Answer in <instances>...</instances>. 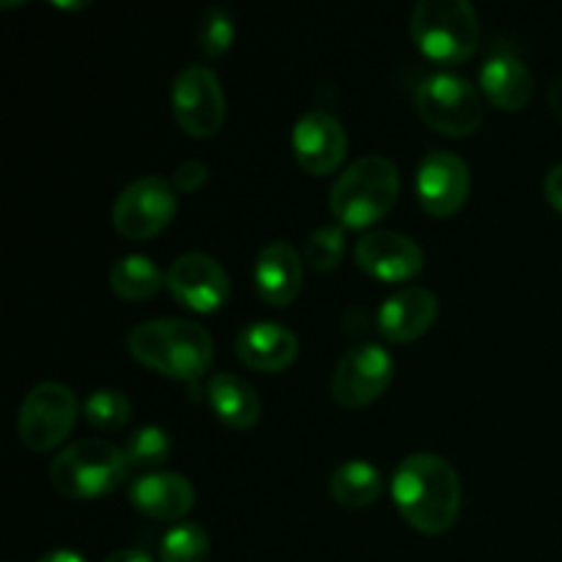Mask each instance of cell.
<instances>
[{
  "instance_id": "cell-1",
  "label": "cell",
  "mask_w": 562,
  "mask_h": 562,
  "mask_svg": "<svg viewBox=\"0 0 562 562\" xmlns=\"http://www.w3.org/2000/svg\"><path fill=\"white\" fill-rule=\"evenodd\" d=\"M395 508L423 536H445L461 514L459 472L437 453H412L395 470Z\"/></svg>"
},
{
  "instance_id": "cell-2",
  "label": "cell",
  "mask_w": 562,
  "mask_h": 562,
  "mask_svg": "<svg viewBox=\"0 0 562 562\" xmlns=\"http://www.w3.org/2000/svg\"><path fill=\"white\" fill-rule=\"evenodd\" d=\"M132 360L176 382H198L212 368V335L187 318H154L126 335Z\"/></svg>"
},
{
  "instance_id": "cell-3",
  "label": "cell",
  "mask_w": 562,
  "mask_h": 562,
  "mask_svg": "<svg viewBox=\"0 0 562 562\" xmlns=\"http://www.w3.org/2000/svg\"><path fill=\"white\" fill-rule=\"evenodd\" d=\"M401 192V173L393 159L368 154L351 162L335 179L329 192V212L338 225L351 231L371 228L395 206Z\"/></svg>"
},
{
  "instance_id": "cell-4",
  "label": "cell",
  "mask_w": 562,
  "mask_h": 562,
  "mask_svg": "<svg viewBox=\"0 0 562 562\" xmlns=\"http://www.w3.org/2000/svg\"><path fill=\"white\" fill-rule=\"evenodd\" d=\"M409 31L415 47L442 66L464 64L481 47V20L470 0H420Z\"/></svg>"
},
{
  "instance_id": "cell-5",
  "label": "cell",
  "mask_w": 562,
  "mask_h": 562,
  "mask_svg": "<svg viewBox=\"0 0 562 562\" xmlns=\"http://www.w3.org/2000/svg\"><path fill=\"white\" fill-rule=\"evenodd\" d=\"M124 450L104 439H80L60 450L49 464L55 492L69 499H93L115 492L126 481Z\"/></svg>"
},
{
  "instance_id": "cell-6",
  "label": "cell",
  "mask_w": 562,
  "mask_h": 562,
  "mask_svg": "<svg viewBox=\"0 0 562 562\" xmlns=\"http://www.w3.org/2000/svg\"><path fill=\"white\" fill-rule=\"evenodd\" d=\"M415 110L445 137H467L483 124V97L467 77L437 71L415 91Z\"/></svg>"
},
{
  "instance_id": "cell-7",
  "label": "cell",
  "mask_w": 562,
  "mask_h": 562,
  "mask_svg": "<svg viewBox=\"0 0 562 562\" xmlns=\"http://www.w3.org/2000/svg\"><path fill=\"white\" fill-rule=\"evenodd\" d=\"M170 110L190 137L206 140L217 135L225 124V93L217 71L198 64L184 66L170 88Z\"/></svg>"
},
{
  "instance_id": "cell-8",
  "label": "cell",
  "mask_w": 562,
  "mask_h": 562,
  "mask_svg": "<svg viewBox=\"0 0 562 562\" xmlns=\"http://www.w3.org/2000/svg\"><path fill=\"white\" fill-rule=\"evenodd\" d=\"M179 212L173 181L162 176H143L121 190L113 203V225L124 239L143 241L162 234Z\"/></svg>"
},
{
  "instance_id": "cell-9",
  "label": "cell",
  "mask_w": 562,
  "mask_h": 562,
  "mask_svg": "<svg viewBox=\"0 0 562 562\" xmlns=\"http://www.w3.org/2000/svg\"><path fill=\"white\" fill-rule=\"evenodd\" d=\"M77 423V398L66 384L42 382L25 395L16 417L20 442L33 453L58 448Z\"/></svg>"
},
{
  "instance_id": "cell-10",
  "label": "cell",
  "mask_w": 562,
  "mask_h": 562,
  "mask_svg": "<svg viewBox=\"0 0 562 562\" xmlns=\"http://www.w3.org/2000/svg\"><path fill=\"white\" fill-rule=\"evenodd\" d=\"M395 376L390 351L379 344H357L346 349L333 373V398L346 409L373 404Z\"/></svg>"
},
{
  "instance_id": "cell-11",
  "label": "cell",
  "mask_w": 562,
  "mask_h": 562,
  "mask_svg": "<svg viewBox=\"0 0 562 562\" xmlns=\"http://www.w3.org/2000/svg\"><path fill=\"white\" fill-rule=\"evenodd\" d=\"M165 289L187 311L214 313L228 302L231 278L217 258L206 252H184L165 272Z\"/></svg>"
},
{
  "instance_id": "cell-12",
  "label": "cell",
  "mask_w": 562,
  "mask_h": 562,
  "mask_svg": "<svg viewBox=\"0 0 562 562\" xmlns=\"http://www.w3.org/2000/svg\"><path fill=\"white\" fill-rule=\"evenodd\" d=\"M291 148L302 170L311 176H327L340 168L349 151L344 124L327 110H307L291 132Z\"/></svg>"
},
{
  "instance_id": "cell-13",
  "label": "cell",
  "mask_w": 562,
  "mask_h": 562,
  "mask_svg": "<svg viewBox=\"0 0 562 562\" xmlns=\"http://www.w3.org/2000/svg\"><path fill=\"white\" fill-rule=\"evenodd\" d=\"M470 165L453 151H431L415 176L420 206L431 217H453L470 198Z\"/></svg>"
},
{
  "instance_id": "cell-14",
  "label": "cell",
  "mask_w": 562,
  "mask_h": 562,
  "mask_svg": "<svg viewBox=\"0 0 562 562\" xmlns=\"http://www.w3.org/2000/svg\"><path fill=\"white\" fill-rule=\"evenodd\" d=\"M355 261L371 278L384 283H404L423 272L420 245L395 231H371L355 245Z\"/></svg>"
},
{
  "instance_id": "cell-15",
  "label": "cell",
  "mask_w": 562,
  "mask_h": 562,
  "mask_svg": "<svg viewBox=\"0 0 562 562\" xmlns=\"http://www.w3.org/2000/svg\"><path fill=\"white\" fill-rule=\"evenodd\" d=\"M439 316V300L428 289L409 285L395 291L382 302L376 313V327L390 344H412L434 327Z\"/></svg>"
},
{
  "instance_id": "cell-16",
  "label": "cell",
  "mask_w": 562,
  "mask_h": 562,
  "mask_svg": "<svg viewBox=\"0 0 562 562\" xmlns=\"http://www.w3.org/2000/svg\"><path fill=\"white\" fill-rule=\"evenodd\" d=\"M236 357L245 362L247 368L258 373H280L285 368L294 366L296 355H300V340L289 327L274 322H256L247 324L239 335H236Z\"/></svg>"
},
{
  "instance_id": "cell-17",
  "label": "cell",
  "mask_w": 562,
  "mask_h": 562,
  "mask_svg": "<svg viewBox=\"0 0 562 562\" xmlns=\"http://www.w3.org/2000/svg\"><path fill=\"white\" fill-rule=\"evenodd\" d=\"M132 508L157 521H176L195 505V488L179 472H148L130 486Z\"/></svg>"
},
{
  "instance_id": "cell-18",
  "label": "cell",
  "mask_w": 562,
  "mask_h": 562,
  "mask_svg": "<svg viewBox=\"0 0 562 562\" xmlns=\"http://www.w3.org/2000/svg\"><path fill=\"white\" fill-rule=\"evenodd\" d=\"M305 261L289 241H269L256 261V289L267 305L285 307L300 296Z\"/></svg>"
},
{
  "instance_id": "cell-19",
  "label": "cell",
  "mask_w": 562,
  "mask_h": 562,
  "mask_svg": "<svg viewBox=\"0 0 562 562\" xmlns=\"http://www.w3.org/2000/svg\"><path fill=\"white\" fill-rule=\"evenodd\" d=\"M483 97L505 113H519L532 99V71L527 69L525 60L510 53H497L483 64L481 69Z\"/></svg>"
},
{
  "instance_id": "cell-20",
  "label": "cell",
  "mask_w": 562,
  "mask_h": 562,
  "mask_svg": "<svg viewBox=\"0 0 562 562\" xmlns=\"http://www.w3.org/2000/svg\"><path fill=\"white\" fill-rule=\"evenodd\" d=\"M206 398L220 423L231 428H252L261 417V398L256 387L234 373H214L206 384Z\"/></svg>"
},
{
  "instance_id": "cell-21",
  "label": "cell",
  "mask_w": 562,
  "mask_h": 562,
  "mask_svg": "<svg viewBox=\"0 0 562 562\" xmlns=\"http://www.w3.org/2000/svg\"><path fill=\"white\" fill-rule=\"evenodd\" d=\"M329 497L344 508H368L382 497V475L362 459L344 461L329 475Z\"/></svg>"
},
{
  "instance_id": "cell-22",
  "label": "cell",
  "mask_w": 562,
  "mask_h": 562,
  "mask_svg": "<svg viewBox=\"0 0 562 562\" xmlns=\"http://www.w3.org/2000/svg\"><path fill=\"white\" fill-rule=\"evenodd\" d=\"M108 285L115 296L130 302L151 300L165 285V274L146 256H124L110 267Z\"/></svg>"
},
{
  "instance_id": "cell-23",
  "label": "cell",
  "mask_w": 562,
  "mask_h": 562,
  "mask_svg": "<svg viewBox=\"0 0 562 562\" xmlns=\"http://www.w3.org/2000/svg\"><path fill=\"white\" fill-rule=\"evenodd\" d=\"M173 453V445L165 428L159 426H143L126 439L124 459L132 470H157Z\"/></svg>"
},
{
  "instance_id": "cell-24",
  "label": "cell",
  "mask_w": 562,
  "mask_h": 562,
  "mask_svg": "<svg viewBox=\"0 0 562 562\" xmlns=\"http://www.w3.org/2000/svg\"><path fill=\"white\" fill-rule=\"evenodd\" d=\"M82 417L99 431H119L130 423L132 404L119 390H97L82 404Z\"/></svg>"
},
{
  "instance_id": "cell-25",
  "label": "cell",
  "mask_w": 562,
  "mask_h": 562,
  "mask_svg": "<svg viewBox=\"0 0 562 562\" xmlns=\"http://www.w3.org/2000/svg\"><path fill=\"white\" fill-rule=\"evenodd\" d=\"M209 536L201 525H176L159 541V562H203Z\"/></svg>"
},
{
  "instance_id": "cell-26",
  "label": "cell",
  "mask_w": 562,
  "mask_h": 562,
  "mask_svg": "<svg viewBox=\"0 0 562 562\" xmlns=\"http://www.w3.org/2000/svg\"><path fill=\"white\" fill-rule=\"evenodd\" d=\"M344 225H322L305 241V261L316 272H333L346 256Z\"/></svg>"
},
{
  "instance_id": "cell-27",
  "label": "cell",
  "mask_w": 562,
  "mask_h": 562,
  "mask_svg": "<svg viewBox=\"0 0 562 562\" xmlns=\"http://www.w3.org/2000/svg\"><path fill=\"white\" fill-rule=\"evenodd\" d=\"M195 36L198 49H201L209 60H217L223 58L231 49V44H234L236 25L234 20H231L228 11L220 9V5H212V9L201 16V22H198Z\"/></svg>"
},
{
  "instance_id": "cell-28",
  "label": "cell",
  "mask_w": 562,
  "mask_h": 562,
  "mask_svg": "<svg viewBox=\"0 0 562 562\" xmlns=\"http://www.w3.org/2000/svg\"><path fill=\"white\" fill-rule=\"evenodd\" d=\"M206 176L209 168L203 159H187V162H181L179 168H176L173 187L179 192H195L198 187L206 184Z\"/></svg>"
},
{
  "instance_id": "cell-29",
  "label": "cell",
  "mask_w": 562,
  "mask_h": 562,
  "mask_svg": "<svg viewBox=\"0 0 562 562\" xmlns=\"http://www.w3.org/2000/svg\"><path fill=\"white\" fill-rule=\"evenodd\" d=\"M543 195L562 214V162L549 168L547 179H543Z\"/></svg>"
},
{
  "instance_id": "cell-30",
  "label": "cell",
  "mask_w": 562,
  "mask_h": 562,
  "mask_svg": "<svg viewBox=\"0 0 562 562\" xmlns=\"http://www.w3.org/2000/svg\"><path fill=\"white\" fill-rule=\"evenodd\" d=\"M36 562H88V560L82 558L80 552H75V549H53V552H47Z\"/></svg>"
},
{
  "instance_id": "cell-31",
  "label": "cell",
  "mask_w": 562,
  "mask_h": 562,
  "mask_svg": "<svg viewBox=\"0 0 562 562\" xmlns=\"http://www.w3.org/2000/svg\"><path fill=\"white\" fill-rule=\"evenodd\" d=\"M102 562H154V560L148 558L146 552H140V549H121V552H113Z\"/></svg>"
},
{
  "instance_id": "cell-32",
  "label": "cell",
  "mask_w": 562,
  "mask_h": 562,
  "mask_svg": "<svg viewBox=\"0 0 562 562\" xmlns=\"http://www.w3.org/2000/svg\"><path fill=\"white\" fill-rule=\"evenodd\" d=\"M549 104H552V113L562 121V77L554 80L552 88H549Z\"/></svg>"
},
{
  "instance_id": "cell-33",
  "label": "cell",
  "mask_w": 562,
  "mask_h": 562,
  "mask_svg": "<svg viewBox=\"0 0 562 562\" xmlns=\"http://www.w3.org/2000/svg\"><path fill=\"white\" fill-rule=\"evenodd\" d=\"M55 5H58V9H86L88 3H60V0H55Z\"/></svg>"
}]
</instances>
